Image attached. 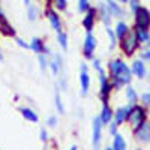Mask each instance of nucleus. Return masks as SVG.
I'll return each mask as SVG.
<instances>
[{"label":"nucleus","instance_id":"f257e3e1","mask_svg":"<svg viewBox=\"0 0 150 150\" xmlns=\"http://www.w3.org/2000/svg\"><path fill=\"white\" fill-rule=\"evenodd\" d=\"M110 72H111V77H112V87L116 89H120L123 84H128L131 83L132 78V71L126 66L123 60L120 59H114L110 62Z\"/></svg>","mask_w":150,"mask_h":150},{"label":"nucleus","instance_id":"f03ea898","mask_svg":"<svg viewBox=\"0 0 150 150\" xmlns=\"http://www.w3.org/2000/svg\"><path fill=\"white\" fill-rule=\"evenodd\" d=\"M128 120L131 122V125L134 126V129L137 131L141 125L144 123V120H146V112H144V108H141V107H138V105H135L132 110H131V112H129V116H128Z\"/></svg>","mask_w":150,"mask_h":150},{"label":"nucleus","instance_id":"7ed1b4c3","mask_svg":"<svg viewBox=\"0 0 150 150\" xmlns=\"http://www.w3.org/2000/svg\"><path fill=\"white\" fill-rule=\"evenodd\" d=\"M137 47H138V36H137V32H129L122 39V48H123V51L126 53L128 56H131L137 50Z\"/></svg>","mask_w":150,"mask_h":150},{"label":"nucleus","instance_id":"20e7f679","mask_svg":"<svg viewBox=\"0 0 150 150\" xmlns=\"http://www.w3.org/2000/svg\"><path fill=\"white\" fill-rule=\"evenodd\" d=\"M135 21H137V27L147 30L150 26V12L146 8H138V11L135 12Z\"/></svg>","mask_w":150,"mask_h":150},{"label":"nucleus","instance_id":"39448f33","mask_svg":"<svg viewBox=\"0 0 150 150\" xmlns=\"http://www.w3.org/2000/svg\"><path fill=\"white\" fill-rule=\"evenodd\" d=\"M99 78H101V90H99V95H101L104 104H108V96H110V92L112 89V84L110 83V80L105 74H101Z\"/></svg>","mask_w":150,"mask_h":150},{"label":"nucleus","instance_id":"423d86ee","mask_svg":"<svg viewBox=\"0 0 150 150\" xmlns=\"http://www.w3.org/2000/svg\"><path fill=\"white\" fill-rule=\"evenodd\" d=\"M95 48H96V39H95L93 33L90 32V33L86 35V41H84V56H86V59H89V60L93 59Z\"/></svg>","mask_w":150,"mask_h":150},{"label":"nucleus","instance_id":"0eeeda50","mask_svg":"<svg viewBox=\"0 0 150 150\" xmlns=\"http://www.w3.org/2000/svg\"><path fill=\"white\" fill-rule=\"evenodd\" d=\"M101 137H102V122L99 117H96L93 120V149L95 150H99Z\"/></svg>","mask_w":150,"mask_h":150},{"label":"nucleus","instance_id":"6e6552de","mask_svg":"<svg viewBox=\"0 0 150 150\" xmlns=\"http://www.w3.org/2000/svg\"><path fill=\"white\" fill-rule=\"evenodd\" d=\"M0 33L5 35V36H15V29L9 24V21L5 17L2 8H0Z\"/></svg>","mask_w":150,"mask_h":150},{"label":"nucleus","instance_id":"1a4fd4ad","mask_svg":"<svg viewBox=\"0 0 150 150\" xmlns=\"http://www.w3.org/2000/svg\"><path fill=\"white\" fill-rule=\"evenodd\" d=\"M80 81H81V93L86 95L89 92V86H90V77H89V72H87V65L81 63V74H80Z\"/></svg>","mask_w":150,"mask_h":150},{"label":"nucleus","instance_id":"9d476101","mask_svg":"<svg viewBox=\"0 0 150 150\" xmlns=\"http://www.w3.org/2000/svg\"><path fill=\"white\" fill-rule=\"evenodd\" d=\"M135 135L140 141H144V143H149L150 141V123L149 122H144L141 126L135 131Z\"/></svg>","mask_w":150,"mask_h":150},{"label":"nucleus","instance_id":"9b49d317","mask_svg":"<svg viewBox=\"0 0 150 150\" xmlns=\"http://www.w3.org/2000/svg\"><path fill=\"white\" fill-rule=\"evenodd\" d=\"M95 15H96V9L95 8H90V11L86 14L84 20H83V26L84 29L87 30V33H90L93 30V26H95Z\"/></svg>","mask_w":150,"mask_h":150},{"label":"nucleus","instance_id":"f8f14e48","mask_svg":"<svg viewBox=\"0 0 150 150\" xmlns=\"http://www.w3.org/2000/svg\"><path fill=\"white\" fill-rule=\"evenodd\" d=\"M134 107L132 105H128V107H122V108H117L116 111V120L114 123L116 125H122L125 120H128V116H129V112Z\"/></svg>","mask_w":150,"mask_h":150},{"label":"nucleus","instance_id":"ddd939ff","mask_svg":"<svg viewBox=\"0 0 150 150\" xmlns=\"http://www.w3.org/2000/svg\"><path fill=\"white\" fill-rule=\"evenodd\" d=\"M47 17H48L50 23H51L53 29H56V30L60 33V30H62V21H60V17L57 15V12L53 11V9H48V11H47Z\"/></svg>","mask_w":150,"mask_h":150},{"label":"nucleus","instance_id":"4468645a","mask_svg":"<svg viewBox=\"0 0 150 150\" xmlns=\"http://www.w3.org/2000/svg\"><path fill=\"white\" fill-rule=\"evenodd\" d=\"M30 50H33V51L39 53V54H44V53L48 51L47 47H45L44 42H42V39H39V38H33V39H32V42H30Z\"/></svg>","mask_w":150,"mask_h":150},{"label":"nucleus","instance_id":"2eb2a0df","mask_svg":"<svg viewBox=\"0 0 150 150\" xmlns=\"http://www.w3.org/2000/svg\"><path fill=\"white\" fill-rule=\"evenodd\" d=\"M99 119H101L102 125H108V123L111 122V119H112V111H111V108H110V105H108V104H104Z\"/></svg>","mask_w":150,"mask_h":150},{"label":"nucleus","instance_id":"dca6fc26","mask_svg":"<svg viewBox=\"0 0 150 150\" xmlns=\"http://www.w3.org/2000/svg\"><path fill=\"white\" fill-rule=\"evenodd\" d=\"M132 72L137 75V77H140L143 78L144 75H146V66L141 60H135L134 62V65H132Z\"/></svg>","mask_w":150,"mask_h":150},{"label":"nucleus","instance_id":"f3484780","mask_svg":"<svg viewBox=\"0 0 150 150\" xmlns=\"http://www.w3.org/2000/svg\"><path fill=\"white\" fill-rule=\"evenodd\" d=\"M114 33H116V36L119 38V39H123V38L129 33V27H128V24H126V23H123V21L117 23V26H116V32H114Z\"/></svg>","mask_w":150,"mask_h":150},{"label":"nucleus","instance_id":"a211bd4d","mask_svg":"<svg viewBox=\"0 0 150 150\" xmlns=\"http://www.w3.org/2000/svg\"><path fill=\"white\" fill-rule=\"evenodd\" d=\"M20 111H21V114L26 117L29 122H38L39 120V117H38V114L33 111V110H30V108H27V107H21L20 108Z\"/></svg>","mask_w":150,"mask_h":150},{"label":"nucleus","instance_id":"6ab92c4d","mask_svg":"<svg viewBox=\"0 0 150 150\" xmlns=\"http://www.w3.org/2000/svg\"><path fill=\"white\" fill-rule=\"evenodd\" d=\"M99 11H101L102 20L105 21V26H110V21H111V12H110L107 3H99Z\"/></svg>","mask_w":150,"mask_h":150},{"label":"nucleus","instance_id":"aec40b11","mask_svg":"<svg viewBox=\"0 0 150 150\" xmlns=\"http://www.w3.org/2000/svg\"><path fill=\"white\" fill-rule=\"evenodd\" d=\"M112 149L114 150H126V143H125L123 137L120 134L114 135V143H112Z\"/></svg>","mask_w":150,"mask_h":150},{"label":"nucleus","instance_id":"412c9836","mask_svg":"<svg viewBox=\"0 0 150 150\" xmlns=\"http://www.w3.org/2000/svg\"><path fill=\"white\" fill-rule=\"evenodd\" d=\"M107 6H108V9H110V12H111V15H117V17H122V15H123L122 8H120L116 2H107Z\"/></svg>","mask_w":150,"mask_h":150},{"label":"nucleus","instance_id":"4be33fe9","mask_svg":"<svg viewBox=\"0 0 150 150\" xmlns=\"http://www.w3.org/2000/svg\"><path fill=\"white\" fill-rule=\"evenodd\" d=\"M137 36H138V41H141V42H149V39H150L147 30H143V29H137Z\"/></svg>","mask_w":150,"mask_h":150},{"label":"nucleus","instance_id":"5701e85b","mask_svg":"<svg viewBox=\"0 0 150 150\" xmlns=\"http://www.w3.org/2000/svg\"><path fill=\"white\" fill-rule=\"evenodd\" d=\"M57 41H59V44L62 45V48H68V36H66V33H63V32H60L59 35H57Z\"/></svg>","mask_w":150,"mask_h":150},{"label":"nucleus","instance_id":"b1692460","mask_svg":"<svg viewBox=\"0 0 150 150\" xmlns=\"http://www.w3.org/2000/svg\"><path fill=\"white\" fill-rule=\"evenodd\" d=\"M60 65H62V62H60V57L57 56L54 60H51V69L54 74H59L60 72Z\"/></svg>","mask_w":150,"mask_h":150},{"label":"nucleus","instance_id":"393cba45","mask_svg":"<svg viewBox=\"0 0 150 150\" xmlns=\"http://www.w3.org/2000/svg\"><path fill=\"white\" fill-rule=\"evenodd\" d=\"M126 96H128V101L131 104H134L137 101V93H135V90L132 89V87H128L126 89Z\"/></svg>","mask_w":150,"mask_h":150},{"label":"nucleus","instance_id":"a878e982","mask_svg":"<svg viewBox=\"0 0 150 150\" xmlns=\"http://www.w3.org/2000/svg\"><path fill=\"white\" fill-rule=\"evenodd\" d=\"M78 9L80 12H89L90 11V3L87 0H80L78 2Z\"/></svg>","mask_w":150,"mask_h":150},{"label":"nucleus","instance_id":"bb28decb","mask_svg":"<svg viewBox=\"0 0 150 150\" xmlns=\"http://www.w3.org/2000/svg\"><path fill=\"white\" fill-rule=\"evenodd\" d=\"M56 105H57V108H59V112H62V114H63V112H65V107H63V102H62V96L59 95V92L56 93Z\"/></svg>","mask_w":150,"mask_h":150},{"label":"nucleus","instance_id":"cd10ccee","mask_svg":"<svg viewBox=\"0 0 150 150\" xmlns=\"http://www.w3.org/2000/svg\"><path fill=\"white\" fill-rule=\"evenodd\" d=\"M107 32H108V36H110V41H111V45H110V47H111V50H112V48H114V45H116V33L112 32V30H111L110 27L107 29Z\"/></svg>","mask_w":150,"mask_h":150},{"label":"nucleus","instance_id":"c85d7f7f","mask_svg":"<svg viewBox=\"0 0 150 150\" xmlns=\"http://www.w3.org/2000/svg\"><path fill=\"white\" fill-rule=\"evenodd\" d=\"M36 17H38V9H36V6H30V9H29V20L33 21V20H36Z\"/></svg>","mask_w":150,"mask_h":150},{"label":"nucleus","instance_id":"c756f323","mask_svg":"<svg viewBox=\"0 0 150 150\" xmlns=\"http://www.w3.org/2000/svg\"><path fill=\"white\" fill-rule=\"evenodd\" d=\"M39 65H41V69H42V71H45V69H47V66H48V62H47L45 54H39Z\"/></svg>","mask_w":150,"mask_h":150},{"label":"nucleus","instance_id":"7c9ffc66","mask_svg":"<svg viewBox=\"0 0 150 150\" xmlns=\"http://www.w3.org/2000/svg\"><path fill=\"white\" fill-rule=\"evenodd\" d=\"M93 66L98 69V72H99V75L101 74H104V69H102V66H101V63H99V60H96V59H93Z\"/></svg>","mask_w":150,"mask_h":150},{"label":"nucleus","instance_id":"2f4dec72","mask_svg":"<svg viewBox=\"0 0 150 150\" xmlns=\"http://www.w3.org/2000/svg\"><path fill=\"white\" fill-rule=\"evenodd\" d=\"M54 5H56L57 9H65L66 8V2H65V0H57Z\"/></svg>","mask_w":150,"mask_h":150},{"label":"nucleus","instance_id":"473e14b6","mask_svg":"<svg viewBox=\"0 0 150 150\" xmlns=\"http://www.w3.org/2000/svg\"><path fill=\"white\" fill-rule=\"evenodd\" d=\"M17 44L20 45V47H23V48H30V45L26 42V41H23V39H20V38H17Z\"/></svg>","mask_w":150,"mask_h":150},{"label":"nucleus","instance_id":"72a5a7b5","mask_svg":"<svg viewBox=\"0 0 150 150\" xmlns=\"http://www.w3.org/2000/svg\"><path fill=\"white\" fill-rule=\"evenodd\" d=\"M143 102H144L146 105H149V107H150V93L143 95Z\"/></svg>","mask_w":150,"mask_h":150},{"label":"nucleus","instance_id":"f704fd0d","mask_svg":"<svg viewBox=\"0 0 150 150\" xmlns=\"http://www.w3.org/2000/svg\"><path fill=\"white\" fill-rule=\"evenodd\" d=\"M56 123H57V119L54 116H51L48 119V125H50V126H56Z\"/></svg>","mask_w":150,"mask_h":150},{"label":"nucleus","instance_id":"c9c22d12","mask_svg":"<svg viewBox=\"0 0 150 150\" xmlns=\"http://www.w3.org/2000/svg\"><path fill=\"white\" fill-rule=\"evenodd\" d=\"M110 131H111V134H112V135H116V131H117V125H116V123H111V125H110Z\"/></svg>","mask_w":150,"mask_h":150},{"label":"nucleus","instance_id":"e433bc0d","mask_svg":"<svg viewBox=\"0 0 150 150\" xmlns=\"http://www.w3.org/2000/svg\"><path fill=\"white\" fill-rule=\"evenodd\" d=\"M47 138H48V134H47V131H45V129H41V140H42V141H45Z\"/></svg>","mask_w":150,"mask_h":150},{"label":"nucleus","instance_id":"4c0bfd02","mask_svg":"<svg viewBox=\"0 0 150 150\" xmlns=\"http://www.w3.org/2000/svg\"><path fill=\"white\" fill-rule=\"evenodd\" d=\"M131 8L134 9V12H137V11H138V8H140L138 2H131Z\"/></svg>","mask_w":150,"mask_h":150},{"label":"nucleus","instance_id":"58836bf2","mask_svg":"<svg viewBox=\"0 0 150 150\" xmlns=\"http://www.w3.org/2000/svg\"><path fill=\"white\" fill-rule=\"evenodd\" d=\"M143 57H144L146 60H150V50H149V51H146V53L143 54Z\"/></svg>","mask_w":150,"mask_h":150},{"label":"nucleus","instance_id":"ea45409f","mask_svg":"<svg viewBox=\"0 0 150 150\" xmlns=\"http://www.w3.org/2000/svg\"><path fill=\"white\" fill-rule=\"evenodd\" d=\"M71 150H77V146H74V147H72Z\"/></svg>","mask_w":150,"mask_h":150},{"label":"nucleus","instance_id":"a19ab883","mask_svg":"<svg viewBox=\"0 0 150 150\" xmlns=\"http://www.w3.org/2000/svg\"><path fill=\"white\" fill-rule=\"evenodd\" d=\"M0 60H3V56H2V53H0Z\"/></svg>","mask_w":150,"mask_h":150},{"label":"nucleus","instance_id":"79ce46f5","mask_svg":"<svg viewBox=\"0 0 150 150\" xmlns=\"http://www.w3.org/2000/svg\"><path fill=\"white\" fill-rule=\"evenodd\" d=\"M107 150H112V149H111V147H108V149H107Z\"/></svg>","mask_w":150,"mask_h":150},{"label":"nucleus","instance_id":"37998d69","mask_svg":"<svg viewBox=\"0 0 150 150\" xmlns=\"http://www.w3.org/2000/svg\"><path fill=\"white\" fill-rule=\"evenodd\" d=\"M149 45H150V39H149Z\"/></svg>","mask_w":150,"mask_h":150}]
</instances>
